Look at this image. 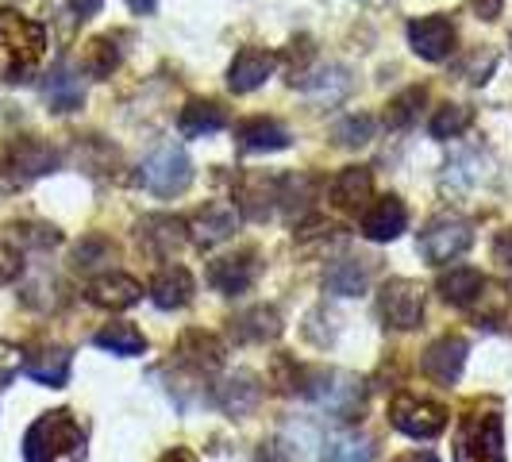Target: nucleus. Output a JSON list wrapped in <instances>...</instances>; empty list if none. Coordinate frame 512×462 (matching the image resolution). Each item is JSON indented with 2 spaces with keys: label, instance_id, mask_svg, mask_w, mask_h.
Masks as SVG:
<instances>
[{
  "label": "nucleus",
  "instance_id": "f257e3e1",
  "mask_svg": "<svg viewBox=\"0 0 512 462\" xmlns=\"http://www.w3.org/2000/svg\"><path fill=\"white\" fill-rule=\"evenodd\" d=\"M43 54H47L43 24L4 8L0 12V74H4V81H27L39 70Z\"/></svg>",
  "mask_w": 512,
  "mask_h": 462
},
{
  "label": "nucleus",
  "instance_id": "f03ea898",
  "mask_svg": "<svg viewBox=\"0 0 512 462\" xmlns=\"http://www.w3.org/2000/svg\"><path fill=\"white\" fill-rule=\"evenodd\" d=\"M85 455V432L74 420V412L54 409L43 412L24 436L27 462H81Z\"/></svg>",
  "mask_w": 512,
  "mask_h": 462
},
{
  "label": "nucleus",
  "instance_id": "7ed1b4c3",
  "mask_svg": "<svg viewBox=\"0 0 512 462\" xmlns=\"http://www.w3.org/2000/svg\"><path fill=\"white\" fill-rule=\"evenodd\" d=\"M455 462H505V432L497 412H466L455 432Z\"/></svg>",
  "mask_w": 512,
  "mask_h": 462
},
{
  "label": "nucleus",
  "instance_id": "20e7f679",
  "mask_svg": "<svg viewBox=\"0 0 512 462\" xmlns=\"http://www.w3.org/2000/svg\"><path fill=\"white\" fill-rule=\"evenodd\" d=\"M305 393L339 420H355V412H362V382L347 370H328V374L305 378Z\"/></svg>",
  "mask_w": 512,
  "mask_h": 462
},
{
  "label": "nucleus",
  "instance_id": "39448f33",
  "mask_svg": "<svg viewBox=\"0 0 512 462\" xmlns=\"http://www.w3.org/2000/svg\"><path fill=\"white\" fill-rule=\"evenodd\" d=\"M139 178H143V185L151 189L154 197H174V193H181L193 181V162H189V154L181 151L178 143H162L143 162Z\"/></svg>",
  "mask_w": 512,
  "mask_h": 462
},
{
  "label": "nucleus",
  "instance_id": "423d86ee",
  "mask_svg": "<svg viewBox=\"0 0 512 462\" xmlns=\"http://www.w3.org/2000/svg\"><path fill=\"white\" fill-rule=\"evenodd\" d=\"M389 420L397 432L412 439H436L447 428V409L428 397H416V393H397L389 401Z\"/></svg>",
  "mask_w": 512,
  "mask_h": 462
},
{
  "label": "nucleus",
  "instance_id": "0eeeda50",
  "mask_svg": "<svg viewBox=\"0 0 512 462\" xmlns=\"http://www.w3.org/2000/svg\"><path fill=\"white\" fill-rule=\"evenodd\" d=\"M378 308H382L389 328L412 332L420 324V316H424V289H420V282H409V278H393V282L382 285Z\"/></svg>",
  "mask_w": 512,
  "mask_h": 462
},
{
  "label": "nucleus",
  "instance_id": "6e6552de",
  "mask_svg": "<svg viewBox=\"0 0 512 462\" xmlns=\"http://www.w3.org/2000/svg\"><path fill=\"white\" fill-rule=\"evenodd\" d=\"M470 243H474V231L466 220H436L432 228L420 235V255L428 258L432 266H443V262H451V258H459L462 251H470Z\"/></svg>",
  "mask_w": 512,
  "mask_h": 462
},
{
  "label": "nucleus",
  "instance_id": "1a4fd4ad",
  "mask_svg": "<svg viewBox=\"0 0 512 462\" xmlns=\"http://www.w3.org/2000/svg\"><path fill=\"white\" fill-rule=\"evenodd\" d=\"M135 239H139V247L154 258H166L181 251V243L189 239V224L178 220V216H166V212H154V216H143L139 224H135Z\"/></svg>",
  "mask_w": 512,
  "mask_h": 462
},
{
  "label": "nucleus",
  "instance_id": "9d476101",
  "mask_svg": "<svg viewBox=\"0 0 512 462\" xmlns=\"http://www.w3.org/2000/svg\"><path fill=\"white\" fill-rule=\"evenodd\" d=\"M409 47L428 62H443L455 51V24L447 16H420L409 24Z\"/></svg>",
  "mask_w": 512,
  "mask_h": 462
},
{
  "label": "nucleus",
  "instance_id": "9b49d317",
  "mask_svg": "<svg viewBox=\"0 0 512 462\" xmlns=\"http://www.w3.org/2000/svg\"><path fill=\"white\" fill-rule=\"evenodd\" d=\"M4 162H8V170L16 174L20 181L27 178H43V174H51L54 166H58V151H54L51 143H43V139H16L8 154H4Z\"/></svg>",
  "mask_w": 512,
  "mask_h": 462
},
{
  "label": "nucleus",
  "instance_id": "f8f14e48",
  "mask_svg": "<svg viewBox=\"0 0 512 462\" xmlns=\"http://www.w3.org/2000/svg\"><path fill=\"white\" fill-rule=\"evenodd\" d=\"M274 70H278V54L274 51H266V47H243V51L235 54V62H231L228 70L231 93H251Z\"/></svg>",
  "mask_w": 512,
  "mask_h": 462
},
{
  "label": "nucleus",
  "instance_id": "ddd939ff",
  "mask_svg": "<svg viewBox=\"0 0 512 462\" xmlns=\"http://www.w3.org/2000/svg\"><path fill=\"white\" fill-rule=\"evenodd\" d=\"M424 374L428 378H436L439 385H455L462 374V366H466V339L459 335H443L436 339L428 351H424Z\"/></svg>",
  "mask_w": 512,
  "mask_h": 462
},
{
  "label": "nucleus",
  "instance_id": "4468645a",
  "mask_svg": "<svg viewBox=\"0 0 512 462\" xmlns=\"http://www.w3.org/2000/svg\"><path fill=\"white\" fill-rule=\"evenodd\" d=\"M258 278V262H255V251H239V255H228V258H216L212 266H208V282L216 285L220 293H247Z\"/></svg>",
  "mask_w": 512,
  "mask_h": 462
},
{
  "label": "nucleus",
  "instance_id": "2eb2a0df",
  "mask_svg": "<svg viewBox=\"0 0 512 462\" xmlns=\"http://www.w3.org/2000/svg\"><path fill=\"white\" fill-rule=\"evenodd\" d=\"M405 228H409V208L401 205L397 197H382V201H374L362 212V235L374 239V243H389Z\"/></svg>",
  "mask_w": 512,
  "mask_h": 462
},
{
  "label": "nucleus",
  "instance_id": "dca6fc26",
  "mask_svg": "<svg viewBox=\"0 0 512 462\" xmlns=\"http://www.w3.org/2000/svg\"><path fill=\"white\" fill-rule=\"evenodd\" d=\"M235 228H239V212H235L231 205H224V201L205 205L201 212H197V220L189 224L193 239H197L201 247H216V243H224Z\"/></svg>",
  "mask_w": 512,
  "mask_h": 462
},
{
  "label": "nucleus",
  "instance_id": "f3484780",
  "mask_svg": "<svg viewBox=\"0 0 512 462\" xmlns=\"http://www.w3.org/2000/svg\"><path fill=\"white\" fill-rule=\"evenodd\" d=\"M70 362L74 355L66 347H39L24 359V374L35 378L39 385H51V389H62L66 378H70Z\"/></svg>",
  "mask_w": 512,
  "mask_h": 462
},
{
  "label": "nucleus",
  "instance_id": "a211bd4d",
  "mask_svg": "<svg viewBox=\"0 0 512 462\" xmlns=\"http://www.w3.org/2000/svg\"><path fill=\"white\" fill-rule=\"evenodd\" d=\"M370 278H374V262L370 258H339V262L328 266L324 285L335 297H359L362 289L370 285Z\"/></svg>",
  "mask_w": 512,
  "mask_h": 462
},
{
  "label": "nucleus",
  "instance_id": "6ab92c4d",
  "mask_svg": "<svg viewBox=\"0 0 512 462\" xmlns=\"http://www.w3.org/2000/svg\"><path fill=\"white\" fill-rule=\"evenodd\" d=\"M193 274L185 270V266H166V270H158L151 282V301L158 308H185L193 301Z\"/></svg>",
  "mask_w": 512,
  "mask_h": 462
},
{
  "label": "nucleus",
  "instance_id": "aec40b11",
  "mask_svg": "<svg viewBox=\"0 0 512 462\" xmlns=\"http://www.w3.org/2000/svg\"><path fill=\"white\" fill-rule=\"evenodd\" d=\"M231 332H235L239 343H266V339H278L282 335V316H278V308L255 305L231 320Z\"/></svg>",
  "mask_w": 512,
  "mask_h": 462
},
{
  "label": "nucleus",
  "instance_id": "412c9836",
  "mask_svg": "<svg viewBox=\"0 0 512 462\" xmlns=\"http://www.w3.org/2000/svg\"><path fill=\"white\" fill-rule=\"evenodd\" d=\"M370 193H374V178H370V170L366 166H347V170H339L335 181L328 185V197H332L335 208H362L370 201Z\"/></svg>",
  "mask_w": 512,
  "mask_h": 462
},
{
  "label": "nucleus",
  "instance_id": "4be33fe9",
  "mask_svg": "<svg viewBox=\"0 0 512 462\" xmlns=\"http://www.w3.org/2000/svg\"><path fill=\"white\" fill-rule=\"evenodd\" d=\"M178 359L185 362V366H193V370H220V366H224V343L212 332L193 328V332L181 335Z\"/></svg>",
  "mask_w": 512,
  "mask_h": 462
},
{
  "label": "nucleus",
  "instance_id": "5701e85b",
  "mask_svg": "<svg viewBox=\"0 0 512 462\" xmlns=\"http://www.w3.org/2000/svg\"><path fill=\"white\" fill-rule=\"evenodd\" d=\"M178 128L185 139H205V135H216L220 128H228V112L216 101H189L181 108Z\"/></svg>",
  "mask_w": 512,
  "mask_h": 462
},
{
  "label": "nucleus",
  "instance_id": "b1692460",
  "mask_svg": "<svg viewBox=\"0 0 512 462\" xmlns=\"http://www.w3.org/2000/svg\"><path fill=\"white\" fill-rule=\"evenodd\" d=\"M235 139L247 147V151H285L289 147V131L270 120V116H251L235 128Z\"/></svg>",
  "mask_w": 512,
  "mask_h": 462
},
{
  "label": "nucleus",
  "instance_id": "393cba45",
  "mask_svg": "<svg viewBox=\"0 0 512 462\" xmlns=\"http://www.w3.org/2000/svg\"><path fill=\"white\" fill-rule=\"evenodd\" d=\"M258 397H262V385L251 378V374H235V378H224L216 385V405L228 412V416H247L255 412Z\"/></svg>",
  "mask_w": 512,
  "mask_h": 462
},
{
  "label": "nucleus",
  "instance_id": "a878e982",
  "mask_svg": "<svg viewBox=\"0 0 512 462\" xmlns=\"http://www.w3.org/2000/svg\"><path fill=\"white\" fill-rule=\"evenodd\" d=\"M139 297H143V285L128 274H104L89 285V301L101 308H131Z\"/></svg>",
  "mask_w": 512,
  "mask_h": 462
},
{
  "label": "nucleus",
  "instance_id": "bb28decb",
  "mask_svg": "<svg viewBox=\"0 0 512 462\" xmlns=\"http://www.w3.org/2000/svg\"><path fill=\"white\" fill-rule=\"evenodd\" d=\"M43 97L51 104L54 112H74L85 101V81L81 74H74L70 66H58L47 81H43Z\"/></svg>",
  "mask_w": 512,
  "mask_h": 462
},
{
  "label": "nucleus",
  "instance_id": "cd10ccee",
  "mask_svg": "<svg viewBox=\"0 0 512 462\" xmlns=\"http://www.w3.org/2000/svg\"><path fill=\"white\" fill-rule=\"evenodd\" d=\"M482 285H486V278H482L478 270H470V266H455L451 274H443V278H439V293H443V301H447V305L470 308L474 305V297L482 293Z\"/></svg>",
  "mask_w": 512,
  "mask_h": 462
},
{
  "label": "nucleus",
  "instance_id": "c85d7f7f",
  "mask_svg": "<svg viewBox=\"0 0 512 462\" xmlns=\"http://www.w3.org/2000/svg\"><path fill=\"white\" fill-rule=\"evenodd\" d=\"M93 343H97L101 351H112V355H124V359H128V355H139V351L147 347V339H143V332H139L135 324H124V320H120V324H108V328H101Z\"/></svg>",
  "mask_w": 512,
  "mask_h": 462
},
{
  "label": "nucleus",
  "instance_id": "c756f323",
  "mask_svg": "<svg viewBox=\"0 0 512 462\" xmlns=\"http://www.w3.org/2000/svg\"><path fill=\"white\" fill-rule=\"evenodd\" d=\"M424 101H428V89L424 85H412V89H405L401 97H393L389 101V108H385V124L389 128H412L416 120H420V108H424Z\"/></svg>",
  "mask_w": 512,
  "mask_h": 462
},
{
  "label": "nucleus",
  "instance_id": "7c9ffc66",
  "mask_svg": "<svg viewBox=\"0 0 512 462\" xmlns=\"http://www.w3.org/2000/svg\"><path fill=\"white\" fill-rule=\"evenodd\" d=\"M470 120H474V112H470L466 104H443L436 116H432L428 131H432L436 139H459L462 131L470 128Z\"/></svg>",
  "mask_w": 512,
  "mask_h": 462
},
{
  "label": "nucleus",
  "instance_id": "2f4dec72",
  "mask_svg": "<svg viewBox=\"0 0 512 462\" xmlns=\"http://www.w3.org/2000/svg\"><path fill=\"white\" fill-rule=\"evenodd\" d=\"M324 462H374V447L362 436H335L324 447Z\"/></svg>",
  "mask_w": 512,
  "mask_h": 462
},
{
  "label": "nucleus",
  "instance_id": "473e14b6",
  "mask_svg": "<svg viewBox=\"0 0 512 462\" xmlns=\"http://www.w3.org/2000/svg\"><path fill=\"white\" fill-rule=\"evenodd\" d=\"M120 66V47H116V39H93L89 47H85V70L93 77H112V70Z\"/></svg>",
  "mask_w": 512,
  "mask_h": 462
},
{
  "label": "nucleus",
  "instance_id": "72a5a7b5",
  "mask_svg": "<svg viewBox=\"0 0 512 462\" xmlns=\"http://www.w3.org/2000/svg\"><path fill=\"white\" fill-rule=\"evenodd\" d=\"M112 258H116V243L104 239V235H89V239H81V243L74 247L77 270H97V266L112 262Z\"/></svg>",
  "mask_w": 512,
  "mask_h": 462
},
{
  "label": "nucleus",
  "instance_id": "f704fd0d",
  "mask_svg": "<svg viewBox=\"0 0 512 462\" xmlns=\"http://www.w3.org/2000/svg\"><path fill=\"white\" fill-rule=\"evenodd\" d=\"M374 120L370 116H347V120H339L332 131V139L339 147H366L370 139H374Z\"/></svg>",
  "mask_w": 512,
  "mask_h": 462
},
{
  "label": "nucleus",
  "instance_id": "c9c22d12",
  "mask_svg": "<svg viewBox=\"0 0 512 462\" xmlns=\"http://www.w3.org/2000/svg\"><path fill=\"white\" fill-rule=\"evenodd\" d=\"M482 289H486V293H478L470 308H478L486 320H497V316H505V308H509V293H505L501 285H489V282L482 285Z\"/></svg>",
  "mask_w": 512,
  "mask_h": 462
},
{
  "label": "nucleus",
  "instance_id": "e433bc0d",
  "mask_svg": "<svg viewBox=\"0 0 512 462\" xmlns=\"http://www.w3.org/2000/svg\"><path fill=\"white\" fill-rule=\"evenodd\" d=\"M16 231H24L20 239H24L27 247H54L62 235L54 228H47V224H27V228H16Z\"/></svg>",
  "mask_w": 512,
  "mask_h": 462
},
{
  "label": "nucleus",
  "instance_id": "4c0bfd02",
  "mask_svg": "<svg viewBox=\"0 0 512 462\" xmlns=\"http://www.w3.org/2000/svg\"><path fill=\"white\" fill-rule=\"evenodd\" d=\"M16 370H20V351H16V347H8V343H0V389H4V385H12Z\"/></svg>",
  "mask_w": 512,
  "mask_h": 462
},
{
  "label": "nucleus",
  "instance_id": "58836bf2",
  "mask_svg": "<svg viewBox=\"0 0 512 462\" xmlns=\"http://www.w3.org/2000/svg\"><path fill=\"white\" fill-rule=\"evenodd\" d=\"M20 266H24V262H20V251L8 247V243H0V285L12 282V278L20 274Z\"/></svg>",
  "mask_w": 512,
  "mask_h": 462
},
{
  "label": "nucleus",
  "instance_id": "ea45409f",
  "mask_svg": "<svg viewBox=\"0 0 512 462\" xmlns=\"http://www.w3.org/2000/svg\"><path fill=\"white\" fill-rule=\"evenodd\" d=\"M493 258H497L501 266H509V270H512V228L497 235V243H493Z\"/></svg>",
  "mask_w": 512,
  "mask_h": 462
},
{
  "label": "nucleus",
  "instance_id": "a19ab883",
  "mask_svg": "<svg viewBox=\"0 0 512 462\" xmlns=\"http://www.w3.org/2000/svg\"><path fill=\"white\" fill-rule=\"evenodd\" d=\"M470 8H474L478 20H497L501 16V0H470Z\"/></svg>",
  "mask_w": 512,
  "mask_h": 462
},
{
  "label": "nucleus",
  "instance_id": "79ce46f5",
  "mask_svg": "<svg viewBox=\"0 0 512 462\" xmlns=\"http://www.w3.org/2000/svg\"><path fill=\"white\" fill-rule=\"evenodd\" d=\"M70 4H74V12L81 16V20H89V16H97V12H101L104 0H70Z\"/></svg>",
  "mask_w": 512,
  "mask_h": 462
},
{
  "label": "nucleus",
  "instance_id": "37998d69",
  "mask_svg": "<svg viewBox=\"0 0 512 462\" xmlns=\"http://www.w3.org/2000/svg\"><path fill=\"white\" fill-rule=\"evenodd\" d=\"M162 462H197V455H193V451H185V447H174V451H166V455H162Z\"/></svg>",
  "mask_w": 512,
  "mask_h": 462
},
{
  "label": "nucleus",
  "instance_id": "c03bdc74",
  "mask_svg": "<svg viewBox=\"0 0 512 462\" xmlns=\"http://www.w3.org/2000/svg\"><path fill=\"white\" fill-rule=\"evenodd\" d=\"M131 12H139V16H151L154 8H158V0H128Z\"/></svg>",
  "mask_w": 512,
  "mask_h": 462
},
{
  "label": "nucleus",
  "instance_id": "a18cd8bd",
  "mask_svg": "<svg viewBox=\"0 0 512 462\" xmlns=\"http://www.w3.org/2000/svg\"><path fill=\"white\" fill-rule=\"evenodd\" d=\"M401 462H436V455H428V451H424V455H409V459H401Z\"/></svg>",
  "mask_w": 512,
  "mask_h": 462
}]
</instances>
